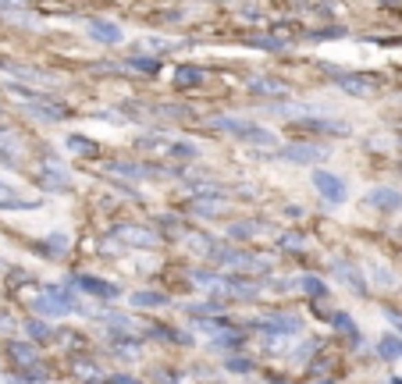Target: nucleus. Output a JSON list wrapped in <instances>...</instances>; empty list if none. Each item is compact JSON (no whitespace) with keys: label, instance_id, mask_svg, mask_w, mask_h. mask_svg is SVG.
Wrapping results in <instances>:
<instances>
[{"label":"nucleus","instance_id":"5","mask_svg":"<svg viewBox=\"0 0 402 384\" xmlns=\"http://www.w3.org/2000/svg\"><path fill=\"white\" fill-rule=\"evenodd\" d=\"M75 285H78L82 292H89V295H100V299H114V295H118L114 285L100 281V277H93V274H78V277H75Z\"/></svg>","mask_w":402,"mask_h":384},{"label":"nucleus","instance_id":"4","mask_svg":"<svg viewBox=\"0 0 402 384\" xmlns=\"http://www.w3.org/2000/svg\"><path fill=\"white\" fill-rule=\"evenodd\" d=\"M4 352H8L11 363H18V367H36L39 363V352L32 349V341H8Z\"/></svg>","mask_w":402,"mask_h":384},{"label":"nucleus","instance_id":"16","mask_svg":"<svg viewBox=\"0 0 402 384\" xmlns=\"http://www.w3.org/2000/svg\"><path fill=\"white\" fill-rule=\"evenodd\" d=\"M303 285H306V292H310V295H324V292H328V288H324V281H313V277H306Z\"/></svg>","mask_w":402,"mask_h":384},{"label":"nucleus","instance_id":"9","mask_svg":"<svg viewBox=\"0 0 402 384\" xmlns=\"http://www.w3.org/2000/svg\"><path fill=\"white\" fill-rule=\"evenodd\" d=\"M132 306H136V310L167 306V295H160V292H136V295H132Z\"/></svg>","mask_w":402,"mask_h":384},{"label":"nucleus","instance_id":"13","mask_svg":"<svg viewBox=\"0 0 402 384\" xmlns=\"http://www.w3.org/2000/svg\"><path fill=\"white\" fill-rule=\"evenodd\" d=\"M89 32H93V36H100V39H107V43H118V39H121V32H118L114 25H103V21H93Z\"/></svg>","mask_w":402,"mask_h":384},{"label":"nucleus","instance_id":"6","mask_svg":"<svg viewBox=\"0 0 402 384\" xmlns=\"http://www.w3.org/2000/svg\"><path fill=\"white\" fill-rule=\"evenodd\" d=\"M29 206H32V200L18 196V192H14L11 185L0 182V210H29Z\"/></svg>","mask_w":402,"mask_h":384},{"label":"nucleus","instance_id":"17","mask_svg":"<svg viewBox=\"0 0 402 384\" xmlns=\"http://www.w3.org/2000/svg\"><path fill=\"white\" fill-rule=\"evenodd\" d=\"M68 146H72V149H78V153H93V142H82V139H75V136L68 139Z\"/></svg>","mask_w":402,"mask_h":384},{"label":"nucleus","instance_id":"8","mask_svg":"<svg viewBox=\"0 0 402 384\" xmlns=\"http://www.w3.org/2000/svg\"><path fill=\"white\" fill-rule=\"evenodd\" d=\"M370 206L395 210V206H402V192H392V189H374V192H370Z\"/></svg>","mask_w":402,"mask_h":384},{"label":"nucleus","instance_id":"2","mask_svg":"<svg viewBox=\"0 0 402 384\" xmlns=\"http://www.w3.org/2000/svg\"><path fill=\"white\" fill-rule=\"evenodd\" d=\"M313 189L321 192L328 203H346V196H349V185L338 175H331V171H313Z\"/></svg>","mask_w":402,"mask_h":384},{"label":"nucleus","instance_id":"10","mask_svg":"<svg viewBox=\"0 0 402 384\" xmlns=\"http://www.w3.org/2000/svg\"><path fill=\"white\" fill-rule=\"evenodd\" d=\"M282 157L285 160H299V164H313L317 157H321V149H313V146H288Z\"/></svg>","mask_w":402,"mask_h":384},{"label":"nucleus","instance_id":"7","mask_svg":"<svg viewBox=\"0 0 402 384\" xmlns=\"http://www.w3.org/2000/svg\"><path fill=\"white\" fill-rule=\"evenodd\" d=\"M377 356L388 359V363L392 359H402V338L399 334H385V338L377 341Z\"/></svg>","mask_w":402,"mask_h":384},{"label":"nucleus","instance_id":"20","mask_svg":"<svg viewBox=\"0 0 402 384\" xmlns=\"http://www.w3.org/2000/svg\"><path fill=\"white\" fill-rule=\"evenodd\" d=\"M111 384H139V381H136V377H125V374H118Z\"/></svg>","mask_w":402,"mask_h":384},{"label":"nucleus","instance_id":"3","mask_svg":"<svg viewBox=\"0 0 402 384\" xmlns=\"http://www.w3.org/2000/svg\"><path fill=\"white\" fill-rule=\"evenodd\" d=\"M114 239L125 242V246H136V249H150L157 246V235L142 224H125V228H114Z\"/></svg>","mask_w":402,"mask_h":384},{"label":"nucleus","instance_id":"15","mask_svg":"<svg viewBox=\"0 0 402 384\" xmlns=\"http://www.w3.org/2000/svg\"><path fill=\"white\" fill-rule=\"evenodd\" d=\"M200 78H203V72H196V68H178L175 72V82L178 85H196Z\"/></svg>","mask_w":402,"mask_h":384},{"label":"nucleus","instance_id":"21","mask_svg":"<svg viewBox=\"0 0 402 384\" xmlns=\"http://www.w3.org/2000/svg\"><path fill=\"white\" fill-rule=\"evenodd\" d=\"M392 324L399 328V338H402V317H399V313H392Z\"/></svg>","mask_w":402,"mask_h":384},{"label":"nucleus","instance_id":"14","mask_svg":"<svg viewBox=\"0 0 402 384\" xmlns=\"http://www.w3.org/2000/svg\"><path fill=\"white\" fill-rule=\"evenodd\" d=\"M25 331H29V341H32V338H36V341H47V338H50V328L43 324V320H29Z\"/></svg>","mask_w":402,"mask_h":384},{"label":"nucleus","instance_id":"22","mask_svg":"<svg viewBox=\"0 0 402 384\" xmlns=\"http://www.w3.org/2000/svg\"><path fill=\"white\" fill-rule=\"evenodd\" d=\"M392 384H402V381H399V377H395V381H392Z\"/></svg>","mask_w":402,"mask_h":384},{"label":"nucleus","instance_id":"18","mask_svg":"<svg viewBox=\"0 0 402 384\" xmlns=\"http://www.w3.org/2000/svg\"><path fill=\"white\" fill-rule=\"evenodd\" d=\"M228 370H239V374H249V359H228Z\"/></svg>","mask_w":402,"mask_h":384},{"label":"nucleus","instance_id":"19","mask_svg":"<svg viewBox=\"0 0 402 384\" xmlns=\"http://www.w3.org/2000/svg\"><path fill=\"white\" fill-rule=\"evenodd\" d=\"M253 89H257V93H282V85H274V82H257Z\"/></svg>","mask_w":402,"mask_h":384},{"label":"nucleus","instance_id":"11","mask_svg":"<svg viewBox=\"0 0 402 384\" xmlns=\"http://www.w3.org/2000/svg\"><path fill=\"white\" fill-rule=\"evenodd\" d=\"M338 85H342V89H349V93H356V96H370V93H374V82H359L356 75L338 78Z\"/></svg>","mask_w":402,"mask_h":384},{"label":"nucleus","instance_id":"1","mask_svg":"<svg viewBox=\"0 0 402 384\" xmlns=\"http://www.w3.org/2000/svg\"><path fill=\"white\" fill-rule=\"evenodd\" d=\"M29 306L43 317H68V313H78V299L72 292H61L57 285L50 288H39L29 295Z\"/></svg>","mask_w":402,"mask_h":384},{"label":"nucleus","instance_id":"12","mask_svg":"<svg viewBox=\"0 0 402 384\" xmlns=\"http://www.w3.org/2000/svg\"><path fill=\"white\" fill-rule=\"evenodd\" d=\"M242 139H246V142H264V146H274V142H278V139L267 132V128H253V125L242 132Z\"/></svg>","mask_w":402,"mask_h":384}]
</instances>
